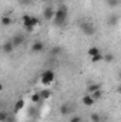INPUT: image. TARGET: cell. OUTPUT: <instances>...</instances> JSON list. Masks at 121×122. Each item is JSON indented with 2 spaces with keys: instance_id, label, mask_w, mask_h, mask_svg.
<instances>
[{
  "instance_id": "cell-1",
  "label": "cell",
  "mask_w": 121,
  "mask_h": 122,
  "mask_svg": "<svg viewBox=\"0 0 121 122\" xmlns=\"http://www.w3.org/2000/svg\"><path fill=\"white\" fill-rule=\"evenodd\" d=\"M67 20H68V9L66 4H60L57 9H56V13H54V17H53V23L54 26L57 27H63L67 24Z\"/></svg>"
},
{
  "instance_id": "cell-2",
  "label": "cell",
  "mask_w": 121,
  "mask_h": 122,
  "mask_svg": "<svg viewBox=\"0 0 121 122\" xmlns=\"http://www.w3.org/2000/svg\"><path fill=\"white\" fill-rule=\"evenodd\" d=\"M38 19H36L34 16L30 14H23V27L26 31H33L37 26H38Z\"/></svg>"
},
{
  "instance_id": "cell-3",
  "label": "cell",
  "mask_w": 121,
  "mask_h": 122,
  "mask_svg": "<svg viewBox=\"0 0 121 122\" xmlns=\"http://www.w3.org/2000/svg\"><path fill=\"white\" fill-rule=\"evenodd\" d=\"M40 80H41V84H43V85H46V87L51 85V84L54 82V80H56V72H54V70H53V68L44 70V71L41 72V75H40Z\"/></svg>"
},
{
  "instance_id": "cell-4",
  "label": "cell",
  "mask_w": 121,
  "mask_h": 122,
  "mask_svg": "<svg viewBox=\"0 0 121 122\" xmlns=\"http://www.w3.org/2000/svg\"><path fill=\"white\" fill-rule=\"evenodd\" d=\"M54 13H56V7H54L53 4H49V6H46L44 10H43V19H44L46 21H51L53 17H54Z\"/></svg>"
},
{
  "instance_id": "cell-5",
  "label": "cell",
  "mask_w": 121,
  "mask_h": 122,
  "mask_svg": "<svg viewBox=\"0 0 121 122\" xmlns=\"http://www.w3.org/2000/svg\"><path fill=\"white\" fill-rule=\"evenodd\" d=\"M80 30L83 31L86 36H94L95 34V27L91 24L90 21H83L80 24Z\"/></svg>"
},
{
  "instance_id": "cell-6",
  "label": "cell",
  "mask_w": 121,
  "mask_h": 122,
  "mask_svg": "<svg viewBox=\"0 0 121 122\" xmlns=\"http://www.w3.org/2000/svg\"><path fill=\"white\" fill-rule=\"evenodd\" d=\"M44 48H46V46H44L43 41H34L30 47V51L33 54H40V53L44 51Z\"/></svg>"
},
{
  "instance_id": "cell-7",
  "label": "cell",
  "mask_w": 121,
  "mask_h": 122,
  "mask_svg": "<svg viewBox=\"0 0 121 122\" xmlns=\"http://www.w3.org/2000/svg\"><path fill=\"white\" fill-rule=\"evenodd\" d=\"M10 41L13 43L14 48H17V47H22V46L24 44L26 38H24V36H23V34H14V36H13V38H11Z\"/></svg>"
},
{
  "instance_id": "cell-8",
  "label": "cell",
  "mask_w": 121,
  "mask_h": 122,
  "mask_svg": "<svg viewBox=\"0 0 121 122\" xmlns=\"http://www.w3.org/2000/svg\"><path fill=\"white\" fill-rule=\"evenodd\" d=\"M1 50H3V53H6V54H11V53H13L16 48H14L13 43L9 40V41H6V43L3 44V48H1Z\"/></svg>"
},
{
  "instance_id": "cell-9",
  "label": "cell",
  "mask_w": 121,
  "mask_h": 122,
  "mask_svg": "<svg viewBox=\"0 0 121 122\" xmlns=\"http://www.w3.org/2000/svg\"><path fill=\"white\" fill-rule=\"evenodd\" d=\"M0 23H1V26H3V27H9V26H11L13 20H11V17H10V16L4 14V16H1V19H0Z\"/></svg>"
},
{
  "instance_id": "cell-10",
  "label": "cell",
  "mask_w": 121,
  "mask_h": 122,
  "mask_svg": "<svg viewBox=\"0 0 121 122\" xmlns=\"http://www.w3.org/2000/svg\"><path fill=\"white\" fill-rule=\"evenodd\" d=\"M83 104H84L86 107H93V105L95 104V101L91 98L90 94H87V95H84V97H83Z\"/></svg>"
},
{
  "instance_id": "cell-11",
  "label": "cell",
  "mask_w": 121,
  "mask_h": 122,
  "mask_svg": "<svg viewBox=\"0 0 121 122\" xmlns=\"http://www.w3.org/2000/svg\"><path fill=\"white\" fill-rule=\"evenodd\" d=\"M118 24V16L117 14H110L108 17V26L110 27H116Z\"/></svg>"
},
{
  "instance_id": "cell-12",
  "label": "cell",
  "mask_w": 121,
  "mask_h": 122,
  "mask_svg": "<svg viewBox=\"0 0 121 122\" xmlns=\"http://www.w3.org/2000/svg\"><path fill=\"white\" fill-rule=\"evenodd\" d=\"M103 61H104V62H108V64H111V62H114V61H116V56H114L113 53L104 54V56H103Z\"/></svg>"
},
{
  "instance_id": "cell-13",
  "label": "cell",
  "mask_w": 121,
  "mask_h": 122,
  "mask_svg": "<svg viewBox=\"0 0 121 122\" xmlns=\"http://www.w3.org/2000/svg\"><path fill=\"white\" fill-rule=\"evenodd\" d=\"M97 90H101V84H100V82H93V84H90V85L87 87L88 94H91L93 91H97Z\"/></svg>"
},
{
  "instance_id": "cell-14",
  "label": "cell",
  "mask_w": 121,
  "mask_h": 122,
  "mask_svg": "<svg viewBox=\"0 0 121 122\" xmlns=\"http://www.w3.org/2000/svg\"><path fill=\"white\" fill-rule=\"evenodd\" d=\"M71 109H70V105L68 104H63L60 107V114L61 115H70Z\"/></svg>"
},
{
  "instance_id": "cell-15",
  "label": "cell",
  "mask_w": 121,
  "mask_h": 122,
  "mask_svg": "<svg viewBox=\"0 0 121 122\" xmlns=\"http://www.w3.org/2000/svg\"><path fill=\"white\" fill-rule=\"evenodd\" d=\"M101 53V50L98 48V47H95V46H93V47H90L88 50H87V54L90 56V57H93V56H97V54H100Z\"/></svg>"
},
{
  "instance_id": "cell-16",
  "label": "cell",
  "mask_w": 121,
  "mask_h": 122,
  "mask_svg": "<svg viewBox=\"0 0 121 122\" xmlns=\"http://www.w3.org/2000/svg\"><path fill=\"white\" fill-rule=\"evenodd\" d=\"M24 108V101L23 99H17L16 104H14V112H19Z\"/></svg>"
},
{
  "instance_id": "cell-17",
  "label": "cell",
  "mask_w": 121,
  "mask_h": 122,
  "mask_svg": "<svg viewBox=\"0 0 121 122\" xmlns=\"http://www.w3.org/2000/svg\"><path fill=\"white\" fill-rule=\"evenodd\" d=\"M90 95H91V98H93L94 101H98V99L103 98V91H101V90H97V91H93Z\"/></svg>"
},
{
  "instance_id": "cell-18",
  "label": "cell",
  "mask_w": 121,
  "mask_h": 122,
  "mask_svg": "<svg viewBox=\"0 0 121 122\" xmlns=\"http://www.w3.org/2000/svg\"><path fill=\"white\" fill-rule=\"evenodd\" d=\"M31 101H33V104H40L43 99H41V95H40V92H34L33 95H31Z\"/></svg>"
},
{
  "instance_id": "cell-19",
  "label": "cell",
  "mask_w": 121,
  "mask_h": 122,
  "mask_svg": "<svg viewBox=\"0 0 121 122\" xmlns=\"http://www.w3.org/2000/svg\"><path fill=\"white\" fill-rule=\"evenodd\" d=\"M90 119H91V122H101V115L97 114V112H94V114L90 115Z\"/></svg>"
},
{
  "instance_id": "cell-20",
  "label": "cell",
  "mask_w": 121,
  "mask_h": 122,
  "mask_svg": "<svg viewBox=\"0 0 121 122\" xmlns=\"http://www.w3.org/2000/svg\"><path fill=\"white\" fill-rule=\"evenodd\" d=\"M118 4H120V0H107V6H108V7H111V9L117 7Z\"/></svg>"
},
{
  "instance_id": "cell-21",
  "label": "cell",
  "mask_w": 121,
  "mask_h": 122,
  "mask_svg": "<svg viewBox=\"0 0 121 122\" xmlns=\"http://www.w3.org/2000/svg\"><path fill=\"white\" fill-rule=\"evenodd\" d=\"M40 95H41V99H47L51 95V91L50 90H43V91L40 92Z\"/></svg>"
},
{
  "instance_id": "cell-22",
  "label": "cell",
  "mask_w": 121,
  "mask_h": 122,
  "mask_svg": "<svg viewBox=\"0 0 121 122\" xmlns=\"http://www.w3.org/2000/svg\"><path fill=\"white\" fill-rule=\"evenodd\" d=\"M100 61H103V54H101V53L91 57V62H100Z\"/></svg>"
},
{
  "instance_id": "cell-23",
  "label": "cell",
  "mask_w": 121,
  "mask_h": 122,
  "mask_svg": "<svg viewBox=\"0 0 121 122\" xmlns=\"http://www.w3.org/2000/svg\"><path fill=\"white\" fill-rule=\"evenodd\" d=\"M36 115H37V108L36 107H30L29 108V117L30 118H34Z\"/></svg>"
},
{
  "instance_id": "cell-24",
  "label": "cell",
  "mask_w": 121,
  "mask_h": 122,
  "mask_svg": "<svg viewBox=\"0 0 121 122\" xmlns=\"http://www.w3.org/2000/svg\"><path fill=\"white\" fill-rule=\"evenodd\" d=\"M7 117H9V114L0 109V122H6V119H7Z\"/></svg>"
},
{
  "instance_id": "cell-25",
  "label": "cell",
  "mask_w": 121,
  "mask_h": 122,
  "mask_svg": "<svg viewBox=\"0 0 121 122\" xmlns=\"http://www.w3.org/2000/svg\"><path fill=\"white\" fill-rule=\"evenodd\" d=\"M61 53V47H53L51 48V56H57Z\"/></svg>"
},
{
  "instance_id": "cell-26",
  "label": "cell",
  "mask_w": 121,
  "mask_h": 122,
  "mask_svg": "<svg viewBox=\"0 0 121 122\" xmlns=\"http://www.w3.org/2000/svg\"><path fill=\"white\" fill-rule=\"evenodd\" d=\"M19 3H20L22 6H30L31 0H19Z\"/></svg>"
},
{
  "instance_id": "cell-27",
  "label": "cell",
  "mask_w": 121,
  "mask_h": 122,
  "mask_svg": "<svg viewBox=\"0 0 121 122\" xmlns=\"http://www.w3.org/2000/svg\"><path fill=\"white\" fill-rule=\"evenodd\" d=\"M70 122H81V118H80V117H73V118L70 119Z\"/></svg>"
},
{
  "instance_id": "cell-28",
  "label": "cell",
  "mask_w": 121,
  "mask_h": 122,
  "mask_svg": "<svg viewBox=\"0 0 121 122\" xmlns=\"http://www.w3.org/2000/svg\"><path fill=\"white\" fill-rule=\"evenodd\" d=\"M41 1H43V3H50L51 0H41Z\"/></svg>"
},
{
  "instance_id": "cell-29",
  "label": "cell",
  "mask_w": 121,
  "mask_h": 122,
  "mask_svg": "<svg viewBox=\"0 0 121 122\" xmlns=\"http://www.w3.org/2000/svg\"><path fill=\"white\" fill-rule=\"evenodd\" d=\"M0 91H3V84L0 82Z\"/></svg>"
},
{
  "instance_id": "cell-30",
  "label": "cell",
  "mask_w": 121,
  "mask_h": 122,
  "mask_svg": "<svg viewBox=\"0 0 121 122\" xmlns=\"http://www.w3.org/2000/svg\"><path fill=\"white\" fill-rule=\"evenodd\" d=\"M60 1H66V0H60Z\"/></svg>"
},
{
  "instance_id": "cell-31",
  "label": "cell",
  "mask_w": 121,
  "mask_h": 122,
  "mask_svg": "<svg viewBox=\"0 0 121 122\" xmlns=\"http://www.w3.org/2000/svg\"><path fill=\"white\" fill-rule=\"evenodd\" d=\"M0 109H1V107H0Z\"/></svg>"
}]
</instances>
